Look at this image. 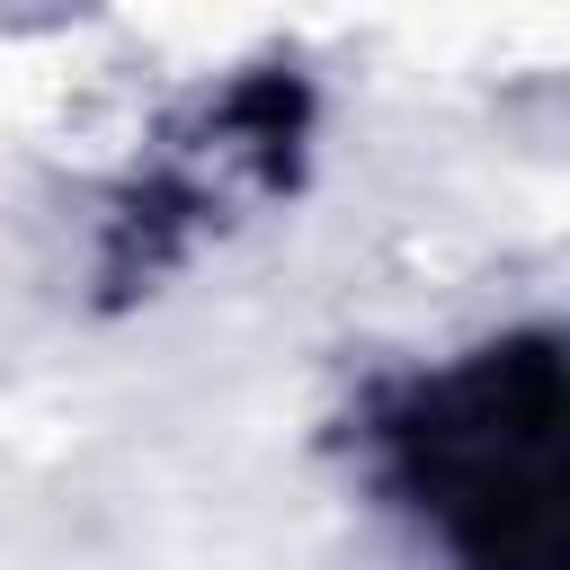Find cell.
Masks as SVG:
<instances>
[{
  "label": "cell",
  "mask_w": 570,
  "mask_h": 570,
  "mask_svg": "<svg viewBox=\"0 0 570 570\" xmlns=\"http://www.w3.org/2000/svg\"><path fill=\"white\" fill-rule=\"evenodd\" d=\"M552 428H561V374L543 347H490L436 374L419 410L392 428L419 508H436L445 543L472 570H552L561 552Z\"/></svg>",
  "instance_id": "1"
},
{
  "label": "cell",
  "mask_w": 570,
  "mask_h": 570,
  "mask_svg": "<svg viewBox=\"0 0 570 570\" xmlns=\"http://www.w3.org/2000/svg\"><path fill=\"white\" fill-rule=\"evenodd\" d=\"M303 116H312V98L285 71H249L223 98H205L169 134V151L134 178L125 214L107 223V285H151L205 232H232L249 205L285 196L294 151H303Z\"/></svg>",
  "instance_id": "2"
}]
</instances>
